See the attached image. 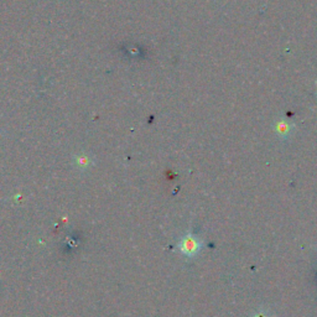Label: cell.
<instances>
[{
	"label": "cell",
	"mask_w": 317,
	"mask_h": 317,
	"mask_svg": "<svg viewBox=\"0 0 317 317\" xmlns=\"http://www.w3.org/2000/svg\"><path fill=\"white\" fill-rule=\"evenodd\" d=\"M179 249L183 255L186 256H195L198 254V252L202 249V241L197 235L192 233H187L179 243Z\"/></svg>",
	"instance_id": "6da1fadb"
},
{
	"label": "cell",
	"mask_w": 317,
	"mask_h": 317,
	"mask_svg": "<svg viewBox=\"0 0 317 317\" xmlns=\"http://www.w3.org/2000/svg\"><path fill=\"white\" fill-rule=\"evenodd\" d=\"M253 317H271V315L268 312V311L260 310V311H258V312H255L254 315H253Z\"/></svg>",
	"instance_id": "7a4b0ae2"
}]
</instances>
